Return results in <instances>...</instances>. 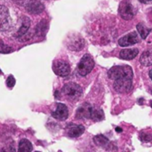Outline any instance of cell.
<instances>
[{
  "mask_svg": "<svg viewBox=\"0 0 152 152\" xmlns=\"http://www.w3.org/2000/svg\"><path fill=\"white\" fill-rule=\"evenodd\" d=\"M139 50L137 48H131V49H124L120 52L119 57L123 60L131 61L134 59L138 55Z\"/></svg>",
  "mask_w": 152,
  "mask_h": 152,
  "instance_id": "obj_13",
  "label": "cell"
},
{
  "mask_svg": "<svg viewBox=\"0 0 152 152\" xmlns=\"http://www.w3.org/2000/svg\"><path fill=\"white\" fill-rule=\"evenodd\" d=\"M29 27H30V20L28 17H24L22 20V25L17 33V37H23L25 34H27Z\"/></svg>",
  "mask_w": 152,
  "mask_h": 152,
  "instance_id": "obj_17",
  "label": "cell"
},
{
  "mask_svg": "<svg viewBox=\"0 0 152 152\" xmlns=\"http://www.w3.org/2000/svg\"><path fill=\"white\" fill-rule=\"evenodd\" d=\"M19 151L23 152H29L33 151V147L31 142L27 140V139H21L19 142V148H18Z\"/></svg>",
  "mask_w": 152,
  "mask_h": 152,
  "instance_id": "obj_19",
  "label": "cell"
},
{
  "mask_svg": "<svg viewBox=\"0 0 152 152\" xmlns=\"http://www.w3.org/2000/svg\"><path fill=\"white\" fill-rule=\"evenodd\" d=\"M2 74V71H1V69H0V75Z\"/></svg>",
  "mask_w": 152,
  "mask_h": 152,
  "instance_id": "obj_28",
  "label": "cell"
},
{
  "mask_svg": "<svg viewBox=\"0 0 152 152\" xmlns=\"http://www.w3.org/2000/svg\"><path fill=\"white\" fill-rule=\"evenodd\" d=\"M133 78L130 77H123L114 81L113 87L114 89L120 94H126L132 90L133 87Z\"/></svg>",
  "mask_w": 152,
  "mask_h": 152,
  "instance_id": "obj_5",
  "label": "cell"
},
{
  "mask_svg": "<svg viewBox=\"0 0 152 152\" xmlns=\"http://www.w3.org/2000/svg\"><path fill=\"white\" fill-rule=\"evenodd\" d=\"M140 62L142 66L149 67L152 65V51L147 50L142 53L140 57Z\"/></svg>",
  "mask_w": 152,
  "mask_h": 152,
  "instance_id": "obj_15",
  "label": "cell"
},
{
  "mask_svg": "<svg viewBox=\"0 0 152 152\" xmlns=\"http://www.w3.org/2000/svg\"><path fill=\"white\" fill-rule=\"evenodd\" d=\"M91 109H92V106L87 103H85L84 105L79 107L77 111V114H76L77 118V119L90 118H91Z\"/></svg>",
  "mask_w": 152,
  "mask_h": 152,
  "instance_id": "obj_11",
  "label": "cell"
},
{
  "mask_svg": "<svg viewBox=\"0 0 152 152\" xmlns=\"http://www.w3.org/2000/svg\"><path fill=\"white\" fill-rule=\"evenodd\" d=\"M6 85H7V86L9 88H12V87L14 86V85H15V78L13 77V76L10 75L7 77V79H6Z\"/></svg>",
  "mask_w": 152,
  "mask_h": 152,
  "instance_id": "obj_23",
  "label": "cell"
},
{
  "mask_svg": "<svg viewBox=\"0 0 152 152\" xmlns=\"http://www.w3.org/2000/svg\"><path fill=\"white\" fill-rule=\"evenodd\" d=\"M140 138H141V140H142V142H150V141H151L152 140V135L151 134H147V133L142 132V133H141V134H140Z\"/></svg>",
  "mask_w": 152,
  "mask_h": 152,
  "instance_id": "obj_22",
  "label": "cell"
},
{
  "mask_svg": "<svg viewBox=\"0 0 152 152\" xmlns=\"http://www.w3.org/2000/svg\"><path fill=\"white\" fill-rule=\"evenodd\" d=\"M151 107L152 108V101H151Z\"/></svg>",
  "mask_w": 152,
  "mask_h": 152,
  "instance_id": "obj_27",
  "label": "cell"
},
{
  "mask_svg": "<svg viewBox=\"0 0 152 152\" xmlns=\"http://www.w3.org/2000/svg\"><path fill=\"white\" fill-rule=\"evenodd\" d=\"M53 70L57 76L67 77L70 73V67L67 61L62 60H57L53 64Z\"/></svg>",
  "mask_w": 152,
  "mask_h": 152,
  "instance_id": "obj_6",
  "label": "cell"
},
{
  "mask_svg": "<svg viewBox=\"0 0 152 152\" xmlns=\"http://www.w3.org/2000/svg\"><path fill=\"white\" fill-rule=\"evenodd\" d=\"M52 116L61 121L66 120L69 117V110L67 106L63 103H57V107L55 110L52 112Z\"/></svg>",
  "mask_w": 152,
  "mask_h": 152,
  "instance_id": "obj_10",
  "label": "cell"
},
{
  "mask_svg": "<svg viewBox=\"0 0 152 152\" xmlns=\"http://www.w3.org/2000/svg\"><path fill=\"white\" fill-rule=\"evenodd\" d=\"M47 28H48V22H47V20H42L37 24V26L36 33L39 37H44L46 34Z\"/></svg>",
  "mask_w": 152,
  "mask_h": 152,
  "instance_id": "obj_18",
  "label": "cell"
},
{
  "mask_svg": "<svg viewBox=\"0 0 152 152\" xmlns=\"http://www.w3.org/2000/svg\"><path fill=\"white\" fill-rule=\"evenodd\" d=\"M13 51L12 47L7 45H4L2 41H0V53H10Z\"/></svg>",
  "mask_w": 152,
  "mask_h": 152,
  "instance_id": "obj_21",
  "label": "cell"
},
{
  "mask_svg": "<svg viewBox=\"0 0 152 152\" xmlns=\"http://www.w3.org/2000/svg\"><path fill=\"white\" fill-rule=\"evenodd\" d=\"M149 76H150V78L152 80V69L150 70V72H149Z\"/></svg>",
  "mask_w": 152,
  "mask_h": 152,
  "instance_id": "obj_25",
  "label": "cell"
},
{
  "mask_svg": "<svg viewBox=\"0 0 152 152\" xmlns=\"http://www.w3.org/2000/svg\"><path fill=\"white\" fill-rule=\"evenodd\" d=\"M85 132V127L82 125H76L73 123H69L66 126V134L69 137L77 138L82 135Z\"/></svg>",
  "mask_w": 152,
  "mask_h": 152,
  "instance_id": "obj_9",
  "label": "cell"
},
{
  "mask_svg": "<svg viewBox=\"0 0 152 152\" xmlns=\"http://www.w3.org/2000/svg\"><path fill=\"white\" fill-rule=\"evenodd\" d=\"M140 38H139V35L136 31H132L128 34H126V36L122 37L121 38H119L118 40V45L122 47H126L129 45H135L137 43H139Z\"/></svg>",
  "mask_w": 152,
  "mask_h": 152,
  "instance_id": "obj_8",
  "label": "cell"
},
{
  "mask_svg": "<svg viewBox=\"0 0 152 152\" xmlns=\"http://www.w3.org/2000/svg\"><path fill=\"white\" fill-rule=\"evenodd\" d=\"M139 1L142 4H152V0H139Z\"/></svg>",
  "mask_w": 152,
  "mask_h": 152,
  "instance_id": "obj_24",
  "label": "cell"
},
{
  "mask_svg": "<svg viewBox=\"0 0 152 152\" xmlns=\"http://www.w3.org/2000/svg\"><path fill=\"white\" fill-rule=\"evenodd\" d=\"M94 142L99 147L104 148L106 150H110V146L111 143H110V140L107 137H105L104 135H102V134H98V135L94 136Z\"/></svg>",
  "mask_w": 152,
  "mask_h": 152,
  "instance_id": "obj_14",
  "label": "cell"
},
{
  "mask_svg": "<svg viewBox=\"0 0 152 152\" xmlns=\"http://www.w3.org/2000/svg\"><path fill=\"white\" fill-rule=\"evenodd\" d=\"M94 67V61L89 54H85L77 65V72L80 76L85 77L88 75Z\"/></svg>",
  "mask_w": 152,
  "mask_h": 152,
  "instance_id": "obj_3",
  "label": "cell"
},
{
  "mask_svg": "<svg viewBox=\"0 0 152 152\" xmlns=\"http://www.w3.org/2000/svg\"><path fill=\"white\" fill-rule=\"evenodd\" d=\"M11 27V18L7 7L0 5V31H5Z\"/></svg>",
  "mask_w": 152,
  "mask_h": 152,
  "instance_id": "obj_7",
  "label": "cell"
},
{
  "mask_svg": "<svg viewBox=\"0 0 152 152\" xmlns=\"http://www.w3.org/2000/svg\"><path fill=\"white\" fill-rule=\"evenodd\" d=\"M116 130H118V132H119V133L121 132V129H120V128H118H118H116Z\"/></svg>",
  "mask_w": 152,
  "mask_h": 152,
  "instance_id": "obj_26",
  "label": "cell"
},
{
  "mask_svg": "<svg viewBox=\"0 0 152 152\" xmlns=\"http://www.w3.org/2000/svg\"><path fill=\"white\" fill-rule=\"evenodd\" d=\"M151 94H152V91H151Z\"/></svg>",
  "mask_w": 152,
  "mask_h": 152,
  "instance_id": "obj_29",
  "label": "cell"
},
{
  "mask_svg": "<svg viewBox=\"0 0 152 152\" xmlns=\"http://www.w3.org/2000/svg\"><path fill=\"white\" fill-rule=\"evenodd\" d=\"M62 94L69 99L70 100H78L83 94V90L81 88V86L76 83L70 82V83H67L63 86L62 87Z\"/></svg>",
  "mask_w": 152,
  "mask_h": 152,
  "instance_id": "obj_2",
  "label": "cell"
},
{
  "mask_svg": "<svg viewBox=\"0 0 152 152\" xmlns=\"http://www.w3.org/2000/svg\"><path fill=\"white\" fill-rule=\"evenodd\" d=\"M118 12L124 20H129L134 17L135 9L130 0H124L119 4Z\"/></svg>",
  "mask_w": 152,
  "mask_h": 152,
  "instance_id": "obj_4",
  "label": "cell"
},
{
  "mask_svg": "<svg viewBox=\"0 0 152 152\" xmlns=\"http://www.w3.org/2000/svg\"><path fill=\"white\" fill-rule=\"evenodd\" d=\"M136 28H137V31H138L139 35L141 36V37H142V39L147 38V37L149 36V34H150L151 31V28H148V27H147L146 25H144L143 23H139V24H137Z\"/></svg>",
  "mask_w": 152,
  "mask_h": 152,
  "instance_id": "obj_20",
  "label": "cell"
},
{
  "mask_svg": "<svg viewBox=\"0 0 152 152\" xmlns=\"http://www.w3.org/2000/svg\"><path fill=\"white\" fill-rule=\"evenodd\" d=\"M44 9H45L44 4L42 3H40L39 1H37V0L30 1L27 5V11L32 14L40 13L44 11Z\"/></svg>",
  "mask_w": 152,
  "mask_h": 152,
  "instance_id": "obj_12",
  "label": "cell"
},
{
  "mask_svg": "<svg viewBox=\"0 0 152 152\" xmlns=\"http://www.w3.org/2000/svg\"><path fill=\"white\" fill-rule=\"evenodd\" d=\"M108 76H109L110 79L115 81L117 79L123 78V77H130V78H133L134 73H133L132 68L130 66H128V65L114 66V67H112L109 70Z\"/></svg>",
  "mask_w": 152,
  "mask_h": 152,
  "instance_id": "obj_1",
  "label": "cell"
},
{
  "mask_svg": "<svg viewBox=\"0 0 152 152\" xmlns=\"http://www.w3.org/2000/svg\"><path fill=\"white\" fill-rule=\"evenodd\" d=\"M91 119L94 121L99 122L104 119V112L102 109L96 108V107H92L91 109Z\"/></svg>",
  "mask_w": 152,
  "mask_h": 152,
  "instance_id": "obj_16",
  "label": "cell"
}]
</instances>
